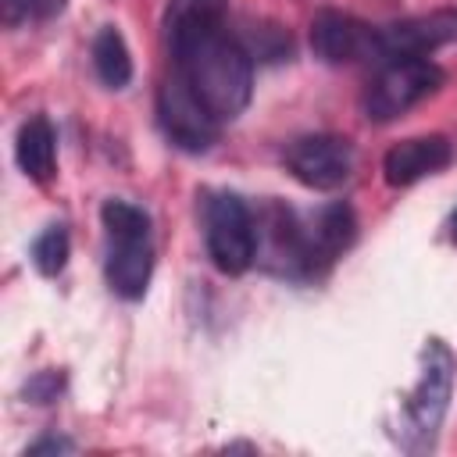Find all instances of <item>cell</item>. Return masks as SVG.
I'll return each instance as SVG.
<instances>
[{"mask_svg":"<svg viewBox=\"0 0 457 457\" xmlns=\"http://www.w3.org/2000/svg\"><path fill=\"white\" fill-rule=\"evenodd\" d=\"M168 54L171 71L186 79V86L218 121H232L246 111L253 93V57L236 36H228L225 25L196 32L168 46Z\"/></svg>","mask_w":457,"mask_h":457,"instance_id":"6da1fadb","label":"cell"},{"mask_svg":"<svg viewBox=\"0 0 457 457\" xmlns=\"http://www.w3.org/2000/svg\"><path fill=\"white\" fill-rule=\"evenodd\" d=\"M100 221L107 232V286L121 300H143L154 275L150 214L129 200H107L100 207Z\"/></svg>","mask_w":457,"mask_h":457,"instance_id":"7a4b0ae2","label":"cell"},{"mask_svg":"<svg viewBox=\"0 0 457 457\" xmlns=\"http://www.w3.org/2000/svg\"><path fill=\"white\" fill-rule=\"evenodd\" d=\"M253 225H257V261L268 271L286 278H318L332 264V257L321 250L314 236L311 218L303 221L296 211L268 200L253 214Z\"/></svg>","mask_w":457,"mask_h":457,"instance_id":"3957f363","label":"cell"},{"mask_svg":"<svg viewBox=\"0 0 457 457\" xmlns=\"http://www.w3.org/2000/svg\"><path fill=\"white\" fill-rule=\"evenodd\" d=\"M453 371L457 361L450 353V346L443 339H428L421 350V375L403 403V446L407 450H428L436 443V432L443 425L450 393H453Z\"/></svg>","mask_w":457,"mask_h":457,"instance_id":"277c9868","label":"cell"},{"mask_svg":"<svg viewBox=\"0 0 457 457\" xmlns=\"http://www.w3.org/2000/svg\"><path fill=\"white\" fill-rule=\"evenodd\" d=\"M443 68L428 57H393L382 61L371 82L364 86L361 111L368 121H393L428 100L443 86Z\"/></svg>","mask_w":457,"mask_h":457,"instance_id":"5b68a950","label":"cell"},{"mask_svg":"<svg viewBox=\"0 0 457 457\" xmlns=\"http://www.w3.org/2000/svg\"><path fill=\"white\" fill-rule=\"evenodd\" d=\"M204 239L218 271L243 275L257 261L253 211L236 193H207L204 200Z\"/></svg>","mask_w":457,"mask_h":457,"instance_id":"8992f818","label":"cell"},{"mask_svg":"<svg viewBox=\"0 0 457 457\" xmlns=\"http://www.w3.org/2000/svg\"><path fill=\"white\" fill-rule=\"evenodd\" d=\"M157 118H161V129L164 136L189 150V154H200L207 150L214 139H218V118L196 100V93L186 86V79L179 71H171L161 89H157Z\"/></svg>","mask_w":457,"mask_h":457,"instance_id":"52a82bcc","label":"cell"},{"mask_svg":"<svg viewBox=\"0 0 457 457\" xmlns=\"http://www.w3.org/2000/svg\"><path fill=\"white\" fill-rule=\"evenodd\" d=\"M286 171L303 182L307 189H339L350 171H353V146L343 136H328V132H314V136H300L282 150Z\"/></svg>","mask_w":457,"mask_h":457,"instance_id":"ba28073f","label":"cell"},{"mask_svg":"<svg viewBox=\"0 0 457 457\" xmlns=\"http://www.w3.org/2000/svg\"><path fill=\"white\" fill-rule=\"evenodd\" d=\"M311 50L325 64H357L378 61V29L346 14V11H318L311 21Z\"/></svg>","mask_w":457,"mask_h":457,"instance_id":"9c48e42d","label":"cell"},{"mask_svg":"<svg viewBox=\"0 0 457 457\" xmlns=\"http://www.w3.org/2000/svg\"><path fill=\"white\" fill-rule=\"evenodd\" d=\"M457 43V11H432L378 29V64L393 57H428L432 50Z\"/></svg>","mask_w":457,"mask_h":457,"instance_id":"30bf717a","label":"cell"},{"mask_svg":"<svg viewBox=\"0 0 457 457\" xmlns=\"http://www.w3.org/2000/svg\"><path fill=\"white\" fill-rule=\"evenodd\" d=\"M453 157V146L446 136H411L400 139L396 146L386 150L382 157V175L389 186H414L436 171H443Z\"/></svg>","mask_w":457,"mask_h":457,"instance_id":"8fae6325","label":"cell"},{"mask_svg":"<svg viewBox=\"0 0 457 457\" xmlns=\"http://www.w3.org/2000/svg\"><path fill=\"white\" fill-rule=\"evenodd\" d=\"M14 161L32 182H50L54 179L57 136H54V125L43 114H32L29 121H21L18 139H14Z\"/></svg>","mask_w":457,"mask_h":457,"instance_id":"7c38bea8","label":"cell"},{"mask_svg":"<svg viewBox=\"0 0 457 457\" xmlns=\"http://www.w3.org/2000/svg\"><path fill=\"white\" fill-rule=\"evenodd\" d=\"M225 4L228 0H168L164 7V39L168 46L225 25Z\"/></svg>","mask_w":457,"mask_h":457,"instance_id":"4fadbf2b","label":"cell"},{"mask_svg":"<svg viewBox=\"0 0 457 457\" xmlns=\"http://www.w3.org/2000/svg\"><path fill=\"white\" fill-rule=\"evenodd\" d=\"M93 68L107 89H125L132 79V54L114 25H104L93 39Z\"/></svg>","mask_w":457,"mask_h":457,"instance_id":"5bb4252c","label":"cell"},{"mask_svg":"<svg viewBox=\"0 0 457 457\" xmlns=\"http://www.w3.org/2000/svg\"><path fill=\"white\" fill-rule=\"evenodd\" d=\"M311 225H314V236H318V243H321V250L336 261L350 243H353V236H357V218H353V211L346 207V204H328V207H321L314 218H311Z\"/></svg>","mask_w":457,"mask_h":457,"instance_id":"9a60e30c","label":"cell"},{"mask_svg":"<svg viewBox=\"0 0 457 457\" xmlns=\"http://www.w3.org/2000/svg\"><path fill=\"white\" fill-rule=\"evenodd\" d=\"M68 253H71V243H68V228H64V225L43 228V232L36 236V243H32V264H36V271L46 275V278H54V275L64 271Z\"/></svg>","mask_w":457,"mask_h":457,"instance_id":"2e32d148","label":"cell"},{"mask_svg":"<svg viewBox=\"0 0 457 457\" xmlns=\"http://www.w3.org/2000/svg\"><path fill=\"white\" fill-rule=\"evenodd\" d=\"M64 4H68V0H7V18L14 21V18H18V11H21L25 18L46 21V18L61 14V11H64Z\"/></svg>","mask_w":457,"mask_h":457,"instance_id":"e0dca14e","label":"cell"},{"mask_svg":"<svg viewBox=\"0 0 457 457\" xmlns=\"http://www.w3.org/2000/svg\"><path fill=\"white\" fill-rule=\"evenodd\" d=\"M61 371H39V375H32L29 378V386H25V396L32 400V403H50V400H57V393H61Z\"/></svg>","mask_w":457,"mask_h":457,"instance_id":"ac0fdd59","label":"cell"},{"mask_svg":"<svg viewBox=\"0 0 457 457\" xmlns=\"http://www.w3.org/2000/svg\"><path fill=\"white\" fill-rule=\"evenodd\" d=\"M68 450H71V439H64V436H46V439L32 443V446L25 450V457H39V453H68Z\"/></svg>","mask_w":457,"mask_h":457,"instance_id":"d6986e66","label":"cell"},{"mask_svg":"<svg viewBox=\"0 0 457 457\" xmlns=\"http://www.w3.org/2000/svg\"><path fill=\"white\" fill-rule=\"evenodd\" d=\"M450 232H453V239H457V211H453V218H450Z\"/></svg>","mask_w":457,"mask_h":457,"instance_id":"ffe728a7","label":"cell"}]
</instances>
